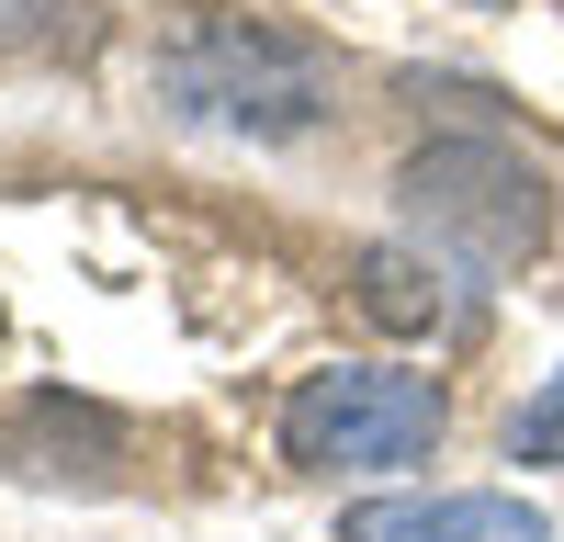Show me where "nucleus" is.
<instances>
[{"instance_id":"4","label":"nucleus","mask_w":564,"mask_h":542,"mask_svg":"<svg viewBox=\"0 0 564 542\" xmlns=\"http://www.w3.org/2000/svg\"><path fill=\"white\" fill-rule=\"evenodd\" d=\"M350 542H553L520 497H372L350 509Z\"/></svg>"},{"instance_id":"7","label":"nucleus","mask_w":564,"mask_h":542,"mask_svg":"<svg viewBox=\"0 0 564 542\" xmlns=\"http://www.w3.org/2000/svg\"><path fill=\"white\" fill-rule=\"evenodd\" d=\"M508 452H520V464H564V373L520 406V430H508Z\"/></svg>"},{"instance_id":"1","label":"nucleus","mask_w":564,"mask_h":542,"mask_svg":"<svg viewBox=\"0 0 564 542\" xmlns=\"http://www.w3.org/2000/svg\"><path fill=\"white\" fill-rule=\"evenodd\" d=\"M406 226L452 271L497 283V271H520L542 249V181H531V159L486 148V136H452V148L406 159Z\"/></svg>"},{"instance_id":"2","label":"nucleus","mask_w":564,"mask_h":542,"mask_svg":"<svg viewBox=\"0 0 564 542\" xmlns=\"http://www.w3.org/2000/svg\"><path fill=\"white\" fill-rule=\"evenodd\" d=\"M441 441V384L430 373H384V361H339V373H305L282 406V452L316 475H384L417 464Z\"/></svg>"},{"instance_id":"3","label":"nucleus","mask_w":564,"mask_h":542,"mask_svg":"<svg viewBox=\"0 0 564 542\" xmlns=\"http://www.w3.org/2000/svg\"><path fill=\"white\" fill-rule=\"evenodd\" d=\"M181 113H215V124H260V136H294L316 113V57L282 34H249V23H204L181 57L159 68Z\"/></svg>"},{"instance_id":"5","label":"nucleus","mask_w":564,"mask_h":542,"mask_svg":"<svg viewBox=\"0 0 564 542\" xmlns=\"http://www.w3.org/2000/svg\"><path fill=\"white\" fill-rule=\"evenodd\" d=\"M361 305L384 316V328H417V316H441V294H417V260H395V249H372V260H361Z\"/></svg>"},{"instance_id":"6","label":"nucleus","mask_w":564,"mask_h":542,"mask_svg":"<svg viewBox=\"0 0 564 542\" xmlns=\"http://www.w3.org/2000/svg\"><path fill=\"white\" fill-rule=\"evenodd\" d=\"M57 34H79V0H0V57L57 45Z\"/></svg>"}]
</instances>
